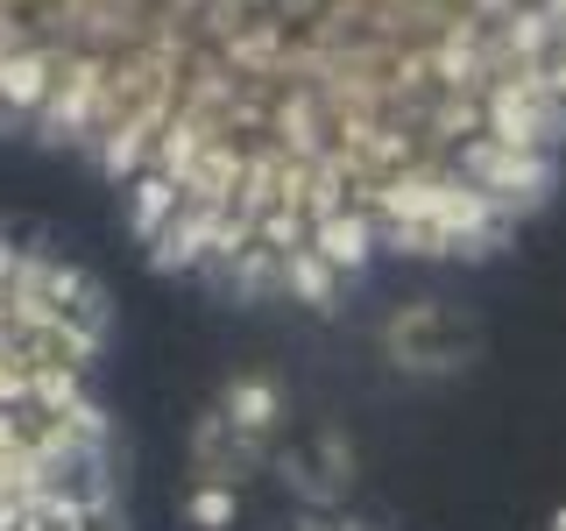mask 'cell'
<instances>
[{
    "label": "cell",
    "instance_id": "1",
    "mask_svg": "<svg viewBox=\"0 0 566 531\" xmlns=\"http://www.w3.org/2000/svg\"><path fill=\"white\" fill-rule=\"evenodd\" d=\"M99 362V283L0 227V531H71L120 510Z\"/></svg>",
    "mask_w": 566,
    "mask_h": 531
},
{
    "label": "cell",
    "instance_id": "2",
    "mask_svg": "<svg viewBox=\"0 0 566 531\" xmlns=\"http://www.w3.org/2000/svg\"><path fill=\"white\" fill-rule=\"evenodd\" d=\"M283 447V389L270 376L220 383L191 418L185 439V524L227 531L241 518V489L255 468H276Z\"/></svg>",
    "mask_w": 566,
    "mask_h": 531
},
{
    "label": "cell",
    "instance_id": "3",
    "mask_svg": "<svg viewBox=\"0 0 566 531\" xmlns=\"http://www.w3.org/2000/svg\"><path fill=\"white\" fill-rule=\"evenodd\" d=\"M71 531H120V510L114 518H93V524H71Z\"/></svg>",
    "mask_w": 566,
    "mask_h": 531
}]
</instances>
